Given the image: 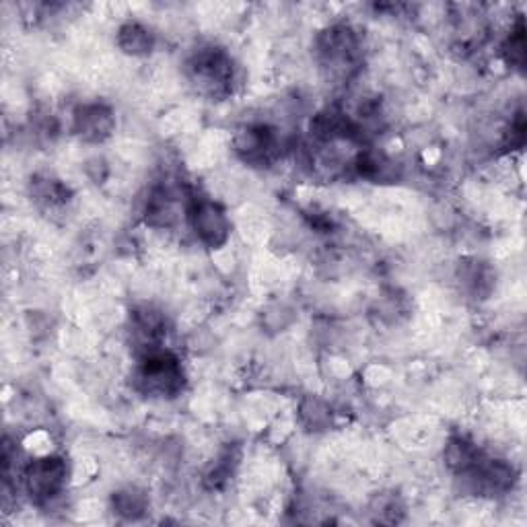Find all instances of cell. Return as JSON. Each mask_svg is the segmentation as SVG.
Wrapping results in <instances>:
<instances>
[{"mask_svg": "<svg viewBox=\"0 0 527 527\" xmlns=\"http://www.w3.org/2000/svg\"><path fill=\"white\" fill-rule=\"evenodd\" d=\"M182 215V192L171 184H159L149 192L143 208V221L157 231H169Z\"/></svg>", "mask_w": 527, "mask_h": 527, "instance_id": "obj_10", "label": "cell"}, {"mask_svg": "<svg viewBox=\"0 0 527 527\" xmlns=\"http://www.w3.org/2000/svg\"><path fill=\"white\" fill-rule=\"evenodd\" d=\"M116 46L122 54L132 56V58H147L155 52L157 46V35L155 31L140 23V21H126L118 27L116 33Z\"/></svg>", "mask_w": 527, "mask_h": 527, "instance_id": "obj_12", "label": "cell"}, {"mask_svg": "<svg viewBox=\"0 0 527 527\" xmlns=\"http://www.w3.org/2000/svg\"><path fill=\"white\" fill-rule=\"evenodd\" d=\"M324 73L338 81H350L363 62V42L359 31L348 23H334L324 27L313 44Z\"/></svg>", "mask_w": 527, "mask_h": 527, "instance_id": "obj_2", "label": "cell"}, {"mask_svg": "<svg viewBox=\"0 0 527 527\" xmlns=\"http://www.w3.org/2000/svg\"><path fill=\"white\" fill-rule=\"evenodd\" d=\"M501 54H503V60L511 68L523 70L527 54H525V23H523L521 15L515 19V23L511 25V29L507 33V38L503 40Z\"/></svg>", "mask_w": 527, "mask_h": 527, "instance_id": "obj_19", "label": "cell"}, {"mask_svg": "<svg viewBox=\"0 0 527 527\" xmlns=\"http://www.w3.org/2000/svg\"><path fill=\"white\" fill-rule=\"evenodd\" d=\"M285 149L287 145L283 134L270 124H243L233 134L235 155L250 167H270L274 161L283 157Z\"/></svg>", "mask_w": 527, "mask_h": 527, "instance_id": "obj_5", "label": "cell"}, {"mask_svg": "<svg viewBox=\"0 0 527 527\" xmlns=\"http://www.w3.org/2000/svg\"><path fill=\"white\" fill-rule=\"evenodd\" d=\"M68 480L70 466L66 458L56 453L40 455V458L27 462L21 470V486L25 495L38 507H46L58 501L66 493Z\"/></svg>", "mask_w": 527, "mask_h": 527, "instance_id": "obj_4", "label": "cell"}, {"mask_svg": "<svg viewBox=\"0 0 527 527\" xmlns=\"http://www.w3.org/2000/svg\"><path fill=\"white\" fill-rule=\"evenodd\" d=\"M443 458H445V466L449 468V472L455 478H460L468 474L484 458V451L472 439L464 435H451L445 445Z\"/></svg>", "mask_w": 527, "mask_h": 527, "instance_id": "obj_14", "label": "cell"}, {"mask_svg": "<svg viewBox=\"0 0 527 527\" xmlns=\"http://www.w3.org/2000/svg\"><path fill=\"white\" fill-rule=\"evenodd\" d=\"M517 470L513 464H509L507 460H497V458H488L484 453V458L464 476H460L458 480H462L464 488L470 490L472 495L478 497H501L507 495L513 490V486L517 484Z\"/></svg>", "mask_w": 527, "mask_h": 527, "instance_id": "obj_7", "label": "cell"}, {"mask_svg": "<svg viewBox=\"0 0 527 527\" xmlns=\"http://www.w3.org/2000/svg\"><path fill=\"white\" fill-rule=\"evenodd\" d=\"M525 130H527V126H525V114L519 110L513 116V120H511L509 128L505 130V134H503V145H505V149H509V151L521 149L525 145Z\"/></svg>", "mask_w": 527, "mask_h": 527, "instance_id": "obj_21", "label": "cell"}, {"mask_svg": "<svg viewBox=\"0 0 527 527\" xmlns=\"http://www.w3.org/2000/svg\"><path fill=\"white\" fill-rule=\"evenodd\" d=\"M186 77L198 95L217 101L225 99L235 87V60L225 48L202 46L188 56Z\"/></svg>", "mask_w": 527, "mask_h": 527, "instance_id": "obj_3", "label": "cell"}, {"mask_svg": "<svg viewBox=\"0 0 527 527\" xmlns=\"http://www.w3.org/2000/svg\"><path fill=\"white\" fill-rule=\"evenodd\" d=\"M458 280H460L462 289L474 299H486L495 289L493 268L478 258H468L460 262Z\"/></svg>", "mask_w": 527, "mask_h": 527, "instance_id": "obj_15", "label": "cell"}, {"mask_svg": "<svg viewBox=\"0 0 527 527\" xmlns=\"http://www.w3.org/2000/svg\"><path fill=\"white\" fill-rule=\"evenodd\" d=\"M73 134L85 145H101L116 132V112L103 101H85L73 110Z\"/></svg>", "mask_w": 527, "mask_h": 527, "instance_id": "obj_8", "label": "cell"}, {"mask_svg": "<svg viewBox=\"0 0 527 527\" xmlns=\"http://www.w3.org/2000/svg\"><path fill=\"white\" fill-rule=\"evenodd\" d=\"M299 423L309 433H326L334 425V410L320 396H305L297 408Z\"/></svg>", "mask_w": 527, "mask_h": 527, "instance_id": "obj_17", "label": "cell"}, {"mask_svg": "<svg viewBox=\"0 0 527 527\" xmlns=\"http://www.w3.org/2000/svg\"><path fill=\"white\" fill-rule=\"evenodd\" d=\"M239 460H241V455H239L237 447H225L213 460V464L204 470V476H202L204 488H208V490L225 488L229 484V480L233 478V474L239 466Z\"/></svg>", "mask_w": 527, "mask_h": 527, "instance_id": "obj_18", "label": "cell"}, {"mask_svg": "<svg viewBox=\"0 0 527 527\" xmlns=\"http://www.w3.org/2000/svg\"><path fill=\"white\" fill-rule=\"evenodd\" d=\"M186 219L196 241L206 250H221L231 239V219L223 204L206 196H192Z\"/></svg>", "mask_w": 527, "mask_h": 527, "instance_id": "obj_6", "label": "cell"}, {"mask_svg": "<svg viewBox=\"0 0 527 527\" xmlns=\"http://www.w3.org/2000/svg\"><path fill=\"white\" fill-rule=\"evenodd\" d=\"M29 196L40 208L54 210L66 206L73 200V190L70 186L50 173H35L29 180Z\"/></svg>", "mask_w": 527, "mask_h": 527, "instance_id": "obj_13", "label": "cell"}, {"mask_svg": "<svg viewBox=\"0 0 527 527\" xmlns=\"http://www.w3.org/2000/svg\"><path fill=\"white\" fill-rule=\"evenodd\" d=\"M186 369L180 357L165 346L138 355L132 371V385L138 394L151 400H175L186 390Z\"/></svg>", "mask_w": 527, "mask_h": 527, "instance_id": "obj_1", "label": "cell"}, {"mask_svg": "<svg viewBox=\"0 0 527 527\" xmlns=\"http://www.w3.org/2000/svg\"><path fill=\"white\" fill-rule=\"evenodd\" d=\"M371 513L379 523H398L404 515V505L396 493H381L371 501Z\"/></svg>", "mask_w": 527, "mask_h": 527, "instance_id": "obj_20", "label": "cell"}, {"mask_svg": "<svg viewBox=\"0 0 527 527\" xmlns=\"http://www.w3.org/2000/svg\"><path fill=\"white\" fill-rule=\"evenodd\" d=\"M353 171L359 178L373 184H394L400 180V165L385 153H379L369 147H363L357 153L353 161Z\"/></svg>", "mask_w": 527, "mask_h": 527, "instance_id": "obj_11", "label": "cell"}, {"mask_svg": "<svg viewBox=\"0 0 527 527\" xmlns=\"http://www.w3.org/2000/svg\"><path fill=\"white\" fill-rule=\"evenodd\" d=\"M110 507L120 519L138 521L149 513L151 501H149L147 490L138 488V486H124V488H118L116 493L110 497Z\"/></svg>", "mask_w": 527, "mask_h": 527, "instance_id": "obj_16", "label": "cell"}, {"mask_svg": "<svg viewBox=\"0 0 527 527\" xmlns=\"http://www.w3.org/2000/svg\"><path fill=\"white\" fill-rule=\"evenodd\" d=\"M128 332L136 353L145 355L151 353V350L163 348L167 336V320L157 307L138 305L130 311Z\"/></svg>", "mask_w": 527, "mask_h": 527, "instance_id": "obj_9", "label": "cell"}, {"mask_svg": "<svg viewBox=\"0 0 527 527\" xmlns=\"http://www.w3.org/2000/svg\"><path fill=\"white\" fill-rule=\"evenodd\" d=\"M264 324L272 332H283L293 324V311L287 305H272L264 313Z\"/></svg>", "mask_w": 527, "mask_h": 527, "instance_id": "obj_22", "label": "cell"}]
</instances>
